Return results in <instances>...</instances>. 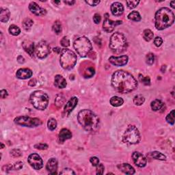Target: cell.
Masks as SVG:
<instances>
[{
  "label": "cell",
  "mask_w": 175,
  "mask_h": 175,
  "mask_svg": "<svg viewBox=\"0 0 175 175\" xmlns=\"http://www.w3.org/2000/svg\"><path fill=\"white\" fill-rule=\"evenodd\" d=\"M112 85L118 92L126 94L136 89L137 82L129 73L119 70L115 71L112 75Z\"/></svg>",
  "instance_id": "6da1fadb"
},
{
  "label": "cell",
  "mask_w": 175,
  "mask_h": 175,
  "mask_svg": "<svg viewBox=\"0 0 175 175\" xmlns=\"http://www.w3.org/2000/svg\"><path fill=\"white\" fill-rule=\"evenodd\" d=\"M78 122L85 131H94L99 128L100 119L90 110H82L78 114Z\"/></svg>",
  "instance_id": "7a4b0ae2"
},
{
  "label": "cell",
  "mask_w": 175,
  "mask_h": 175,
  "mask_svg": "<svg viewBox=\"0 0 175 175\" xmlns=\"http://www.w3.org/2000/svg\"><path fill=\"white\" fill-rule=\"evenodd\" d=\"M174 15L168 8L159 9L155 15V26L157 30H163L174 24Z\"/></svg>",
  "instance_id": "3957f363"
},
{
  "label": "cell",
  "mask_w": 175,
  "mask_h": 175,
  "mask_svg": "<svg viewBox=\"0 0 175 175\" xmlns=\"http://www.w3.org/2000/svg\"><path fill=\"white\" fill-rule=\"evenodd\" d=\"M109 47L112 52L116 54L124 52L127 48V40L126 37L122 33L115 32L110 38Z\"/></svg>",
  "instance_id": "277c9868"
},
{
  "label": "cell",
  "mask_w": 175,
  "mask_h": 175,
  "mask_svg": "<svg viewBox=\"0 0 175 175\" xmlns=\"http://www.w3.org/2000/svg\"><path fill=\"white\" fill-rule=\"evenodd\" d=\"M30 100L32 105L38 110H45L49 104V96L41 90H36L32 92Z\"/></svg>",
  "instance_id": "5b68a950"
},
{
  "label": "cell",
  "mask_w": 175,
  "mask_h": 175,
  "mask_svg": "<svg viewBox=\"0 0 175 175\" xmlns=\"http://www.w3.org/2000/svg\"><path fill=\"white\" fill-rule=\"evenodd\" d=\"M76 54L73 51L69 49H62L60 52V62L62 67L66 70H71L73 69L77 63Z\"/></svg>",
  "instance_id": "8992f818"
},
{
  "label": "cell",
  "mask_w": 175,
  "mask_h": 175,
  "mask_svg": "<svg viewBox=\"0 0 175 175\" xmlns=\"http://www.w3.org/2000/svg\"><path fill=\"white\" fill-rule=\"evenodd\" d=\"M73 47L77 53L82 58L86 57L92 49V44L88 38L85 36H81L74 41Z\"/></svg>",
  "instance_id": "52a82bcc"
},
{
  "label": "cell",
  "mask_w": 175,
  "mask_h": 175,
  "mask_svg": "<svg viewBox=\"0 0 175 175\" xmlns=\"http://www.w3.org/2000/svg\"><path fill=\"white\" fill-rule=\"evenodd\" d=\"M140 139V132L134 125H129L122 135V142L129 145L138 144Z\"/></svg>",
  "instance_id": "ba28073f"
},
{
  "label": "cell",
  "mask_w": 175,
  "mask_h": 175,
  "mask_svg": "<svg viewBox=\"0 0 175 175\" xmlns=\"http://www.w3.org/2000/svg\"><path fill=\"white\" fill-rule=\"evenodd\" d=\"M15 124L27 127H36L42 124L41 120L38 118H31L29 116H18L14 120Z\"/></svg>",
  "instance_id": "9c48e42d"
},
{
  "label": "cell",
  "mask_w": 175,
  "mask_h": 175,
  "mask_svg": "<svg viewBox=\"0 0 175 175\" xmlns=\"http://www.w3.org/2000/svg\"><path fill=\"white\" fill-rule=\"evenodd\" d=\"M50 53V46L45 40H41L36 47V54L40 59H44Z\"/></svg>",
  "instance_id": "30bf717a"
},
{
  "label": "cell",
  "mask_w": 175,
  "mask_h": 175,
  "mask_svg": "<svg viewBox=\"0 0 175 175\" xmlns=\"http://www.w3.org/2000/svg\"><path fill=\"white\" fill-rule=\"evenodd\" d=\"M122 24V21H114L111 20L109 17V15L108 13H106L104 15V21H103V29L105 32H106L107 33H111L114 31V28H116L117 26Z\"/></svg>",
  "instance_id": "8fae6325"
},
{
  "label": "cell",
  "mask_w": 175,
  "mask_h": 175,
  "mask_svg": "<svg viewBox=\"0 0 175 175\" xmlns=\"http://www.w3.org/2000/svg\"><path fill=\"white\" fill-rule=\"evenodd\" d=\"M28 162L34 170H38L43 167V162L38 154L33 153L28 157Z\"/></svg>",
  "instance_id": "7c38bea8"
},
{
  "label": "cell",
  "mask_w": 175,
  "mask_h": 175,
  "mask_svg": "<svg viewBox=\"0 0 175 175\" xmlns=\"http://www.w3.org/2000/svg\"><path fill=\"white\" fill-rule=\"evenodd\" d=\"M132 159L135 165L140 168L144 167L147 163V160H146L145 156L140 153V152H134L132 154Z\"/></svg>",
  "instance_id": "4fadbf2b"
},
{
  "label": "cell",
  "mask_w": 175,
  "mask_h": 175,
  "mask_svg": "<svg viewBox=\"0 0 175 175\" xmlns=\"http://www.w3.org/2000/svg\"><path fill=\"white\" fill-rule=\"evenodd\" d=\"M129 60L127 56H122L120 57L112 56L109 58V61L111 64L116 67H122L127 64Z\"/></svg>",
  "instance_id": "5bb4252c"
},
{
  "label": "cell",
  "mask_w": 175,
  "mask_h": 175,
  "mask_svg": "<svg viewBox=\"0 0 175 175\" xmlns=\"http://www.w3.org/2000/svg\"><path fill=\"white\" fill-rule=\"evenodd\" d=\"M29 9L32 13L34 14L37 16H43L47 13L45 9L42 8L34 1H32L29 4Z\"/></svg>",
  "instance_id": "9a60e30c"
},
{
  "label": "cell",
  "mask_w": 175,
  "mask_h": 175,
  "mask_svg": "<svg viewBox=\"0 0 175 175\" xmlns=\"http://www.w3.org/2000/svg\"><path fill=\"white\" fill-rule=\"evenodd\" d=\"M77 103H78L77 98L75 97V96L71 98V99L68 101L67 104H66L65 107H64V113L67 116L69 115L71 112L74 110L75 108L76 105H77Z\"/></svg>",
  "instance_id": "2e32d148"
},
{
  "label": "cell",
  "mask_w": 175,
  "mask_h": 175,
  "mask_svg": "<svg viewBox=\"0 0 175 175\" xmlns=\"http://www.w3.org/2000/svg\"><path fill=\"white\" fill-rule=\"evenodd\" d=\"M32 71L29 69H20L17 71L16 77L20 79H29L32 76Z\"/></svg>",
  "instance_id": "e0dca14e"
},
{
  "label": "cell",
  "mask_w": 175,
  "mask_h": 175,
  "mask_svg": "<svg viewBox=\"0 0 175 175\" xmlns=\"http://www.w3.org/2000/svg\"><path fill=\"white\" fill-rule=\"evenodd\" d=\"M111 12L112 15L116 17H118L122 15L124 12V7L120 2H114L111 6Z\"/></svg>",
  "instance_id": "ac0fdd59"
},
{
  "label": "cell",
  "mask_w": 175,
  "mask_h": 175,
  "mask_svg": "<svg viewBox=\"0 0 175 175\" xmlns=\"http://www.w3.org/2000/svg\"><path fill=\"white\" fill-rule=\"evenodd\" d=\"M46 168L49 174H56L57 169H58V161L56 158H51L48 161Z\"/></svg>",
  "instance_id": "d6986e66"
},
{
  "label": "cell",
  "mask_w": 175,
  "mask_h": 175,
  "mask_svg": "<svg viewBox=\"0 0 175 175\" xmlns=\"http://www.w3.org/2000/svg\"><path fill=\"white\" fill-rule=\"evenodd\" d=\"M22 47L30 56H33L34 52V43L30 40H25L22 43Z\"/></svg>",
  "instance_id": "ffe728a7"
},
{
  "label": "cell",
  "mask_w": 175,
  "mask_h": 175,
  "mask_svg": "<svg viewBox=\"0 0 175 175\" xmlns=\"http://www.w3.org/2000/svg\"><path fill=\"white\" fill-rule=\"evenodd\" d=\"M118 168L126 174H133L135 173V169L129 164H122L118 165Z\"/></svg>",
  "instance_id": "44dd1931"
},
{
  "label": "cell",
  "mask_w": 175,
  "mask_h": 175,
  "mask_svg": "<svg viewBox=\"0 0 175 175\" xmlns=\"http://www.w3.org/2000/svg\"><path fill=\"white\" fill-rule=\"evenodd\" d=\"M59 140L61 143H63L65 140H69L72 137V133L67 129H62L59 133Z\"/></svg>",
  "instance_id": "7402d4cb"
},
{
  "label": "cell",
  "mask_w": 175,
  "mask_h": 175,
  "mask_svg": "<svg viewBox=\"0 0 175 175\" xmlns=\"http://www.w3.org/2000/svg\"><path fill=\"white\" fill-rule=\"evenodd\" d=\"M54 85L55 86L58 88H64L67 86V81L62 75H57L55 76V79H54Z\"/></svg>",
  "instance_id": "603a6c76"
},
{
  "label": "cell",
  "mask_w": 175,
  "mask_h": 175,
  "mask_svg": "<svg viewBox=\"0 0 175 175\" xmlns=\"http://www.w3.org/2000/svg\"><path fill=\"white\" fill-rule=\"evenodd\" d=\"M10 12L8 8H1L0 9V21L2 23H6L10 19Z\"/></svg>",
  "instance_id": "cb8c5ba5"
},
{
  "label": "cell",
  "mask_w": 175,
  "mask_h": 175,
  "mask_svg": "<svg viewBox=\"0 0 175 175\" xmlns=\"http://www.w3.org/2000/svg\"><path fill=\"white\" fill-rule=\"evenodd\" d=\"M164 103L161 100L159 99H155L154 101H153L151 103V109L153 111H158L160 109H162L163 107Z\"/></svg>",
  "instance_id": "d4e9b609"
},
{
  "label": "cell",
  "mask_w": 175,
  "mask_h": 175,
  "mask_svg": "<svg viewBox=\"0 0 175 175\" xmlns=\"http://www.w3.org/2000/svg\"><path fill=\"white\" fill-rule=\"evenodd\" d=\"M124 103V101L122 98L119 97V96H113L110 99V104L114 107H119L122 105Z\"/></svg>",
  "instance_id": "484cf974"
},
{
  "label": "cell",
  "mask_w": 175,
  "mask_h": 175,
  "mask_svg": "<svg viewBox=\"0 0 175 175\" xmlns=\"http://www.w3.org/2000/svg\"><path fill=\"white\" fill-rule=\"evenodd\" d=\"M150 156H151L152 158L155 159V160H162V161H165L166 160V155H164V154H162V153L158 151L151 152V153H150Z\"/></svg>",
  "instance_id": "4316f807"
},
{
  "label": "cell",
  "mask_w": 175,
  "mask_h": 175,
  "mask_svg": "<svg viewBox=\"0 0 175 175\" xmlns=\"http://www.w3.org/2000/svg\"><path fill=\"white\" fill-rule=\"evenodd\" d=\"M128 19L133 21H140L141 20V16L137 11H133L130 12L128 15Z\"/></svg>",
  "instance_id": "83f0119b"
},
{
  "label": "cell",
  "mask_w": 175,
  "mask_h": 175,
  "mask_svg": "<svg viewBox=\"0 0 175 175\" xmlns=\"http://www.w3.org/2000/svg\"><path fill=\"white\" fill-rule=\"evenodd\" d=\"M34 24V21L32 20L31 19H29V18H27V19H25L24 21H23V27H24V30H26V31H28L31 29L32 26H33Z\"/></svg>",
  "instance_id": "f1b7e54d"
},
{
  "label": "cell",
  "mask_w": 175,
  "mask_h": 175,
  "mask_svg": "<svg viewBox=\"0 0 175 175\" xmlns=\"http://www.w3.org/2000/svg\"><path fill=\"white\" fill-rule=\"evenodd\" d=\"M8 31L10 32V34L13 36H18L21 33L20 28L18 26H15V25H11L10 26V28H9Z\"/></svg>",
  "instance_id": "f546056e"
},
{
  "label": "cell",
  "mask_w": 175,
  "mask_h": 175,
  "mask_svg": "<svg viewBox=\"0 0 175 175\" xmlns=\"http://www.w3.org/2000/svg\"><path fill=\"white\" fill-rule=\"evenodd\" d=\"M53 31L56 34H59L62 32V24L59 21H56L53 25L52 27Z\"/></svg>",
  "instance_id": "4dcf8cb0"
},
{
  "label": "cell",
  "mask_w": 175,
  "mask_h": 175,
  "mask_svg": "<svg viewBox=\"0 0 175 175\" xmlns=\"http://www.w3.org/2000/svg\"><path fill=\"white\" fill-rule=\"evenodd\" d=\"M154 34L151 30L146 29L143 32V38L146 41H151L153 38Z\"/></svg>",
  "instance_id": "1f68e13d"
},
{
  "label": "cell",
  "mask_w": 175,
  "mask_h": 175,
  "mask_svg": "<svg viewBox=\"0 0 175 175\" xmlns=\"http://www.w3.org/2000/svg\"><path fill=\"white\" fill-rule=\"evenodd\" d=\"M144 101H145V99L143 96L140 95V94L135 96L133 98V103L136 105H142L144 103Z\"/></svg>",
  "instance_id": "d6a6232c"
},
{
  "label": "cell",
  "mask_w": 175,
  "mask_h": 175,
  "mask_svg": "<svg viewBox=\"0 0 175 175\" xmlns=\"http://www.w3.org/2000/svg\"><path fill=\"white\" fill-rule=\"evenodd\" d=\"M47 126H48V128H49V129L51 130V131H53V130L56 129L57 127L56 120L55 118H49V120H48V122H47Z\"/></svg>",
  "instance_id": "836d02e7"
},
{
  "label": "cell",
  "mask_w": 175,
  "mask_h": 175,
  "mask_svg": "<svg viewBox=\"0 0 175 175\" xmlns=\"http://www.w3.org/2000/svg\"><path fill=\"white\" fill-rule=\"evenodd\" d=\"M167 122H168L169 124L173 125L174 124V110H172L170 113L168 114L166 118Z\"/></svg>",
  "instance_id": "e575fe53"
},
{
  "label": "cell",
  "mask_w": 175,
  "mask_h": 175,
  "mask_svg": "<svg viewBox=\"0 0 175 175\" xmlns=\"http://www.w3.org/2000/svg\"><path fill=\"white\" fill-rule=\"evenodd\" d=\"M139 80L140 82H142V83H144V85H149L151 84V79H150L149 77H144L142 75V74L139 75Z\"/></svg>",
  "instance_id": "d590c367"
},
{
  "label": "cell",
  "mask_w": 175,
  "mask_h": 175,
  "mask_svg": "<svg viewBox=\"0 0 175 175\" xmlns=\"http://www.w3.org/2000/svg\"><path fill=\"white\" fill-rule=\"evenodd\" d=\"M94 69L92 67H89L87 69H85V71H84V74H83V76L85 77V78H89L92 77L94 75Z\"/></svg>",
  "instance_id": "8d00e7d4"
},
{
  "label": "cell",
  "mask_w": 175,
  "mask_h": 175,
  "mask_svg": "<svg viewBox=\"0 0 175 175\" xmlns=\"http://www.w3.org/2000/svg\"><path fill=\"white\" fill-rule=\"evenodd\" d=\"M154 62H155L154 54L152 53H148L146 57V64H149V65H152V64H153V63H154Z\"/></svg>",
  "instance_id": "74e56055"
},
{
  "label": "cell",
  "mask_w": 175,
  "mask_h": 175,
  "mask_svg": "<svg viewBox=\"0 0 175 175\" xmlns=\"http://www.w3.org/2000/svg\"><path fill=\"white\" fill-rule=\"evenodd\" d=\"M64 97L62 95V94H59L56 96V101H55V103H56V105L58 107H61L62 105H63V103H64Z\"/></svg>",
  "instance_id": "f35d334b"
},
{
  "label": "cell",
  "mask_w": 175,
  "mask_h": 175,
  "mask_svg": "<svg viewBox=\"0 0 175 175\" xmlns=\"http://www.w3.org/2000/svg\"><path fill=\"white\" fill-rule=\"evenodd\" d=\"M139 3H140V1H137V0H135V1H127V5L128 8L130 9L135 8L139 4Z\"/></svg>",
  "instance_id": "ab89813d"
},
{
  "label": "cell",
  "mask_w": 175,
  "mask_h": 175,
  "mask_svg": "<svg viewBox=\"0 0 175 175\" xmlns=\"http://www.w3.org/2000/svg\"><path fill=\"white\" fill-rule=\"evenodd\" d=\"M96 174H103L104 172V166L102 164H99L96 166Z\"/></svg>",
  "instance_id": "60d3db41"
},
{
  "label": "cell",
  "mask_w": 175,
  "mask_h": 175,
  "mask_svg": "<svg viewBox=\"0 0 175 175\" xmlns=\"http://www.w3.org/2000/svg\"><path fill=\"white\" fill-rule=\"evenodd\" d=\"M60 43H61L62 46H63L64 47H67L70 45V41H69V38L67 37L64 36L62 38L61 41H60Z\"/></svg>",
  "instance_id": "b9f144b4"
},
{
  "label": "cell",
  "mask_w": 175,
  "mask_h": 175,
  "mask_svg": "<svg viewBox=\"0 0 175 175\" xmlns=\"http://www.w3.org/2000/svg\"><path fill=\"white\" fill-rule=\"evenodd\" d=\"M60 174H68V175H71V174H75V172L72 169L70 168H64L62 170V172H60Z\"/></svg>",
  "instance_id": "7bdbcfd3"
},
{
  "label": "cell",
  "mask_w": 175,
  "mask_h": 175,
  "mask_svg": "<svg viewBox=\"0 0 175 175\" xmlns=\"http://www.w3.org/2000/svg\"><path fill=\"white\" fill-rule=\"evenodd\" d=\"M23 166H24V164H23V162H17L14 164V166H12V168L15 170H19L22 168Z\"/></svg>",
  "instance_id": "ee69618b"
},
{
  "label": "cell",
  "mask_w": 175,
  "mask_h": 175,
  "mask_svg": "<svg viewBox=\"0 0 175 175\" xmlns=\"http://www.w3.org/2000/svg\"><path fill=\"white\" fill-rule=\"evenodd\" d=\"M162 43H163V40L161 37H156L154 40V44L156 47H160L162 45Z\"/></svg>",
  "instance_id": "f6af8a7d"
},
{
  "label": "cell",
  "mask_w": 175,
  "mask_h": 175,
  "mask_svg": "<svg viewBox=\"0 0 175 175\" xmlns=\"http://www.w3.org/2000/svg\"><path fill=\"white\" fill-rule=\"evenodd\" d=\"M10 153H11V155H12L13 157H20L22 155V153H21V151H20V150L19 149H14L12 150V151L10 152Z\"/></svg>",
  "instance_id": "bcb514c9"
},
{
  "label": "cell",
  "mask_w": 175,
  "mask_h": 175,
  "mask_svg": "<svg viewBox=\"0 0 175 175\" xmlns=\"http://www.w3.org/2000/svg\"><path fill=\"white\" fill-rule=\"evenodd\" d=\"M34 147L36 148V149H39V150H46V149H47L48 145L46 144L40 143L38 144H36V145L34 146Z\"/></svg>",
  "instance_id": "7dc6e473"
},
{
  "label": "cell",
  "mask_w": 175,
  "mask_h": 175,
  "mask_svg": "<svg viewBox=\"0 0 175 175\" xmlns=\"http://www.w3.org/2000/svg\"><path fill=\"white\" fill-rule=\"evenodd\" d=\"M90 163L94 166H96L99 164V158H96V157H92V158H91L90 160Z\"/></svg>",
  "instance_id": "c3c4849f"
},
{
  "label": "cell",
  "mask_w": 175,
  "mask_h": 175,
  "mask_svg": "<svg viewBox=\"0 0 175 175\" xmlns=\"http://www.w3.org/2000/svg\"><path fill=\"white\" fill-rule=\"evenodd\" d=\"M101 17L99 14H95V15H94L93 21L96 24H99V23L101 22Z\"/></svg>",
  "instance_id": "681fc988"
},
{
  "label": "cell",
  "mask_w": 175,
  "mask_h": 175,
  "mask_svg": "<svg viewBox=\"0 0 175 175\" xmlns=\"http://www.w3.org/2000/svg\"><path fill=\"white\" fill-rule=\"evenodd\" d=\"M85 3L89 4L91 6H96L100 3V1H93V0H91V1H85Z\"/></svg>",
  "instance_id": "f907efd6"
},
{
  "label": "cell",
  "mask_w": 175,
  "mask_h": 175,
  "mask_svg": "<svg viewBox=\"0 0 175 175\" xmlns=\"http://www.w3.org/2000/svg\"><path fill=\"white\" fill-rule=\"evenodd\" d=\"M8 95V92L6 90H1V92H0V96H1V99H5V98L7 97Z\"/></svg>",
  "instance_id": "816d5d0a"
},
{
  "label": "cell",
  "mask_w": 175,
  "mask_h": 175,
  "mask_svg": "<svg viewBox=\"0 0 175 175\" xmlns=\"http://www.w3.org/2000/svg\"><path fill=\"white\" fill-rule=\"evenodd\" d=\"M17 61L19 63L24 64L25 62V59L24 57H22L21 56H18V58H17Z\"/></svg>",
  "instance_id": "f5cc1de1"
},
{
  "label": "cell",
  "mask_w": 175,
  "mask_h": 175,
  "mask_svg": "<svg viewBox=\"0 0 175 175\" xmlns=\"http://www.w3.org/2000/svg\"><path fill=\"white\" fill-rule=\"evenodd\" d=\"M36 80L34 79H32L29 81V85L30 86H34L36 85Z\"/></svg>",
  "instance_id": "db71d44e"
},
{
  "label": "cell",
  "mask_w": 175,
  "mask_h": 175,
  "mask_svg": "<svg viewBox=\"0 0 175 175\" xmlns=\"http://www.w3.org/2000/svg\"><path fill=\"white\" fill-rule=\"evenodd\" d=\"M64 2L65 3H67V4H69V6H73V5L75 3V1H64Z\"/></svg>",
  "instance_id": "11a10c76"
},
{
  "label": "cell",
  "mask_w": 175,
  "mask_h": 175,
  "mask_svg": "<svg viewBox=\"0 0 175 175\" xmlns=\"http://www.w3.org/2000/svg\"><path fill=\"white\" fill-rule=\"evenodd\" d=\"M53 51H56L57 53H59L61 52L62 50H61V49H60V48H59V47H56V48H54V49H53Z\"/></svg>",
  "instance_id": "9f6ffc18"
},
{
  "label": "cell",
  "mask_w": 175,
  "mask_h": 175,
  "mask_svg": "<svg viewBox=\"0 0 175 175\" xmlns=\"http://www.w3.org/2000/svg\"><path fill=\"white\" fill-rule=\"evenodd\" d=\"M174 3H175V1H172L170 2V5H171V7H172V8H175V6H174Z\"/></svg>",
  "instance_id": "6f0895ef"
},
{
  "label": "cell",
  "mask_w": 175,
  "mask_h": 175,
  "mask_svg": "<svg viewBox=\"0 0 175 175\" xmlns=\"http://www.w3.org/2000/svg\"><path fill=\"white\" fill-rule=\"evenodd\" d=\"M53 3H57V4H58V3H60V1H53Z\"/></svg>",
  "instance_id": "680465c9"
},
{
  "label": "cell",
  "mask_w": 175,
  "mask_h": 175,
  "mask_svg": "<svg viewBox=\"0 0 175 175\" xmlns=\"http://www.w3.org/2000/svg\"><path fill=\"white\" fill-rule=\"evenodd\" d=\"M1 149H3V148H4V145H3L2 143L1 144Z\"/></svg>",
  "instance_id": "91938a15"
}]
</instances>
